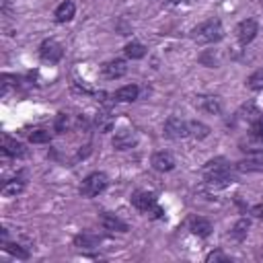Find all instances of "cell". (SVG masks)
<instances>
[{"label": "cell", "mask_w": 263, "mask_h": 263, "mask_svg": "<svg viewBox=\"0 0 263 263\" xmlns=\"http://www.w3.org/2000/svg\"><path fill=\"white\" fill-rule=\"evenodd\" d=\"M201 175H203V181L214 185V187H224V185H230L234 181L232 164L224 156H216V158L208 160Z\"/></svg>", "instance_id": "obj_1"}, {"label": "cell", "mask_w": 263, "mask_h": 263, "mask_svg": "<svg viewBox=\"0 0 263 263\" xmlns=\"http://www.w3.org/2000/svg\"><path fill=\"white\" fill-rule=\"evenodd\" d=\"M224 37V27L218 18H210L201 25H197L193 31H191V39L205 45V43H218L220 39Z\"/></svg>", "instance_id": "obj_2"}, {"label": "cell", "mask_w": 263, "mask_h": 263, "mask_svg": "<svg viewBox=\"0 0 263 263\" xmlns=\"http://www.w3.org/2000/svg\"><path fill=\"white\" fill-rule=\"evenodd\" d=\"M107 183H109L107 175L101 173V171H95V173H90V175L82 181V185H80V195H82V197H95V195H99V193H103V191L107 189Z\"/></svg>", "instance_id": "obj_3"}, {"label": "cell", "mask_w": 263, "mask_h": 263, "mask_svg": "<svg viewBox=\"0 0 263 263\" xmlns=\"http://www.w3.org/2000/svg\"><path fill=\"white\" fill-rule=\"evenodd\" d=\"M162 134L168 140H183L189 136V121H185L181 117H168L162 125Z\"/></svg>", "instance_id": "obj_4"}, {"label": "cell", "mask_w": 263, "mask_h": 263, "mask_svg": "<svg viewBox=\"0 0 263 263\" xmlns=\"http://www.w3.org/2000/svg\"><path fill=\"white\" fill-rule=\"evenodd\" d=\"M234 168L238 173H261L263 171V150H251L245 158H240Z\"/></svg>", "instance_id": "obj_5"}, {"label": "cell", "mask_w": 263, "mask_h": 263, "mask_svg": "<svg viewBox=\"0 0 263 263\" xmlns=\"http://www.w3.org/2000/svg\"><path fill=\"white\" fill-rule=\"evenodd\" d=\"M62 55H64V47H62L55 39H45V41H41V45H39V58H41L43 62L55 64V62L62 60Z\"/></svg>", "instance_id": "obj_6"}, {"label": "cell", "mask_w": 263, "mask_h": 263, "mask_svg": "<svg viewBox=\"0 0 263 263\" xmlns=\"http://www.w3.org/2000/svg\"><path fill=\"white\" fill-rule=\"evenodd\" d=\"M257 33H259V25L253 18H245L236 27V39H238L240 45H249L257 37Z\"/></svg>", "instance_id": "obj_7"}, {"label": "cell", "mask_w": 263, "mask_h": 263, "mask_svg": "<svg viewBox=\"0 0 263 263\" xmlns=\"http://www.w3.org/2000/svg\"><path fill=\"white\" fill-rule=\"evenodd\" d=\"M101 74H103L105 78H109V80L121 78V76L127 74V64H125V60H119V58L109 60V62H105V64L101 66Z\"/></svg>", "instance_id": "obj_8"}, {"label": "cell", "mask_w": 263, "mask_h": 263, "mask_svg": "<svg viewBox=\"0 0 263 263\" xmlns=\"http://www.w3.org/2000/svg\"><path fill=\"white\" fill-rule=\"evenodd\" d=\"M129 201H132V205L136 208V210H140V212H152L154 210V205H156V197H154V193H150V191H134L132 193V197H129Z\"/></svg>", "instance_id": "obj_9"}, {"label": "cell", "mask_w": 263, "mask_h": 263, "mask_svg": "<svg viewBox=\"0 0 263 263\" xmlns=\"http://www.w3.org/2000/svg\"><path fill=\"white\" fill-rule=\"evenodd\" d=\"M195 107L203 113H210V115H220L222 111V103L216 95H199L195 97Z\"/></svg>", "instance_id": "obj_10"}, {"label": "cell", "mask_w": 263, "mask_h": 263, "mask_svg": "<svg viewBox=\"0 0 263 263\" xmlns=\"http://www.w3.org/2000/svg\"><path fill=\"white\" fill-rule=\"evenodd\" d=\"M150 164H152V168L158 171V173H168V171L175 168V158H173L171 152L160 150V152H154V154H152Z\"/></svg>", "instance_id": "obj_11"}, {"label": "cell", "mask_w": 263, "mask_h": 263, "mask_svg": "<svg viewBox=\"0 0 263 263\" xmlns=\"http://www.w3.org/2000/svg\"><path fill=\"white\" fill-rule=\"evenodd\" d=\"M2 154L4 156H12V158H21V156L27 154V150H25V146L21 142H16L14 138L4 134L2 136Z\"/></svg>", "instance_id": "obj_12"}, {"label": "cell", "mask_w": 263, "mask_h": 263, "mask_svg": "<svg viewBox=\"0 0 263 263\" xmlns=\"http://www.w3.org/2000/svg\"><path fill=\"white\" fill-rule=\"evenodd\" d=\"M101 226L105 230H111V232H127V224L117 216V214H111V212H105L101 216Z\"/></svg>", "instance_id": "obj_13"}, {"label": "cell", "mask_w": 263, "mask_h": 263, "mask_svg": "<svg viewBox=\"0 0 263 263\" xmlns=\"http://www.w3.org/2000/svg\"><path fill=\"white\" fill-rule=\"evenodd\" d=\"M113 146H115V150H127L132 146H136V134H134V129H127V127L119 129L113 136Z\"/></svg>", "instance_id": "obj_14"}, {"label": "cell", "mask_w": 263, "mask_h": 263, "mask_svg": "<svg viewBox=\"0 0 263 263\" xmlns=\"http://www.w3.org/2000/svg\"><path fill=\"white\" fill-rule=\"evenodd\" d=\"M74 14H76V4H74L72 0H64V2H60L58 8H55V12H53L55 23H68V21L74 18Z\"/></svg>", "instance_id": "obj_15"}, {"label": "cell", "mask_w": 263, "mask_h": 263, "mask_svg": "<svg viewBox=\"0 0 263 263\" xmlns=\"http://www.w3.org/2000/svg\"><path fill=\"white\" fill-rule=\"evenodd\" d=\"M138 95H140V88L136 84H125V86H121V88H117L113 92V101H117V103H132V101L138 99Z\"/></svg>", "instance_id": "obj_16"}, {"label": "cell", "mask_w": 263, "mask_h": 263, "mask_svg": "<svg viewBox=\"0 0 263 263\" xmlns=\"http://www.w3.org/2000/svg\"><path fill=\"white\" fill-rule=\"evenodd\" d=\"M189 230H191L195 236L205 238V236L212 234V224H210V220H205V218H201V216H195V218L189 220Z\"/></svg>", "instance_id": "obj_17"}, {"label": "cell", "mask_w": 263, "mask_h": 263, "mask_svg": "<svg viewBox=\"0 0 263 263\" xmlns=\"http://www.w3.org/2000/svg\"><path fill=\"white\" fill-rule=\"evenodd\" d=\"M146 47L140 43V41H129L125 47H123V53H125V58H129V60H142L144 55H146Z\"/></svg>", "instance_id": "obj_18"}, {"label": "cell", "mask_w": 263, "mask_h": 263, "mask_svg": "<svg viewBox=\"0 0 263 263\" xmlns=\"http://www.w3.org/2000/svg\"><path fill=\"white\" fill-rule=\"evenodd\" d=\"M97 242H99V236H95L90 232H80L74 236V247H80V249H92V247H97Z\"/></svg>", "instance_id": "obj_19"}, {"label": "cell", "mask_w": 263, "mask_h": 263, "mask_svg": "<svg viewBox=\"0 0 263 263\" xmlns=\"http://www.w3.org/2000/svg\"><path fill=\"white\" fill-rule=\"evenodd\" d=\"M25 189V181L23 179H14V181H6L2 187V195L4 197H14Z\"/></svg>", "instance_id": "obj_20"}, {"label": "cell", "mask_w": 263, "mask_h": 263, "mask_svg": "<svg viewBox=\"0 0 263 263\" xmlns=\"http://www.w3.org/2000/svg\"><path fill=\"white\" fill-rule=\"evenodd\" d=\"M249 226H251V220L249 218H240V220H236V224L232 226V238L234 240H242L245 236H247V232H249Z\"/></svg>", "instance_id": "obj_21"}, {"label": "cell", "mask_w": 263, "mask_h": 263, "mask_svg": "<svg viewBox=\"0 0 263 263\" xmlns=\"http://www.w3.org/2000/svg\"><path fill=\"white\" fill-rule=\"evenodd\" d=\"M189 136H193L197 140H203V138L210 136V127L203 121H189Z\"/></svg>", "instance_id": "obj_22"}, {"label": "cell", "mask_w": 263, "mask_h": 263, "mask_svg": "<svg viewBox=\"0 0 263 263\" xmlns=\"http://www.w3.org/2000/svg\"><path fill=\"white\" fill-rule=\"evenodd\" d=\"M247 86H249L251 90H263V68L257 70V72H253V74L247 78Z\"/></svg>", "instance_id": "obj_23"}, {"label": "cell", "mask_w": 263, "mask_h": 263, "mask_svg": "<svg viewBox=\"0 0 263 263\" xmlns=\"http://www.w3.org/2000/svg\"><path fill=\"white\" fill-rule=\"evenodd\" d=\"M4 251L10 253L12 257L16 259H29V251L21 249V245H14V242H4Z\"/></svg>", "instance_id": "obj_24"}, {"label": "cell", "mask_w": 263, "mask_h": 263, "mask_svg": "<svg viewBox=\"0 0 263 263\" xmlns=\"http://www.w3.org/2000/svg\"><path fill=\"white\" fill-rule=\"evenodd\" d=\"M95 123H97V127H99L101 132H109V129L113 127V117H111L109 113H99L97 119H95Z\"/></svg>", "instance_id": "obj_25"}, {"label": "cell", "mask_w": 263, "mask_h": 263, "mask_svg": "<svg viewBox=\"0 0 263 263\" xmlns=\"http://www.w3.org/2000/svg\"><path fill=\"white\" fill-rule=\"evenodd\" d=\"M51 140V134L47 129H35L33 134H29V142L31 144H45Z\"/></svg>", "instance_id": "obj_26"}, {"label": "cell", "mask_w": 263, "mask_h": 263, "mask_svg": "<svg viewBox=\"0 0 263 263\" xmlns=\"http://www.w3.org/2000/svg\"><path fill=\"white\" fill-rule=\"evenodd\" d=\"M53 127H55L58 134H64V132L70 127V117H68L66 113H58V115H55V123H53Z\"/></svg>", "instance_id": "obj_27"}, {"label": "cell", "mask_w": 263, "mask_h": 263, "mask_svg": "<svg viewBox=\"0 0 263 263\" xmlns=\"http://www.w3.org/2000/svg\"><path fill=\"white\" fill-rule=\"evenodd\" d=\"M251 136L259 142H263V115L251 123Z\"/></svg>", "instance_id": "obj_28"}, {"label": "cell", "mask_w": 263, "mask_h": 263, "mask_svg": "<svg viewBox=\"0 0 263 263\" xmlns=\"http://www.w3.org/2000/svg\"><path fill=\"white\" fill-rule=\"evenodd\" d=\"M205 261H208V263H212V261H230V257L224 255L222 251H212V253L205 257Z\"/></svg>", "instance_id": "obj_29"}, {"label": "cell", "mask_w": 263, "mask_h": 263, "mask_svg": "<svg viewBox=\"0 0 263 263\" xmlns=\"http://www.w3.org/2000/svg\"><path fill=\"white\" fill-rule=\"evenodd\" d=\"M251 214H253V216H257V218H263V203L255 205V208L251 210Z\"/></svg>", "instance_id": "obj_30"}, {"label": "cell", "mask_w": 263, "mask_h": 263, "mask_svg": "<svg viewBox=\"0 0 263 263\" xmlns=\"http://www.w3.org/2000/svg\"><path fill=\"white\" fill-rule=\"evenodd\" d=\"M171 4H181V2H187V0H168Z\"/></svg>", "instance_id": "obj_31"}, {"label": "cell", "mask_w": 263, "mask_h": 263, "mask_svg": "<svg viewBox=\"0 0 263 263\" xmlns=\"http://www.w3.org/2000/svg\"><path fill=\"white\" fill-rule=\"evenodd\" d=\"M187 2H195V0H187Z\"/></svg>", "instance_id": "obj_32"}, {"label": "cell", "mask_w": 263, "mask_h": 263, "mask_svg": "<svg viewBox=\"0 0 263 263\" xmlns=\"http://www.w3.org/2000/svg\"><path fill=\"white\" fill-rule=\"evenodd\" d=\"M261 2H263V0H261Z\"/></svg>", "instance_id": "obj_33"}]
</instances>
